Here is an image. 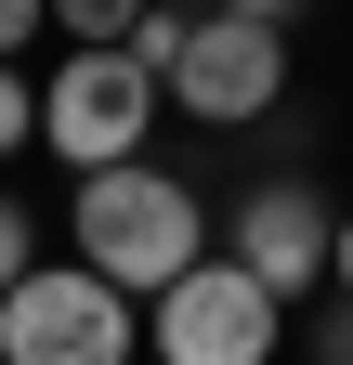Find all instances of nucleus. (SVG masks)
Instances as JSON below:
<instances>
[{"label":"nucleus","instance_id":"9d476101","mask_svg":"<svg viewBox=\"0 0 353 365\" xmlns=\"http://www.w3.org/2000/svg\"><path fill=\"white\" fill-rule=\"evenodd\" d=\"M314 365H353V300H340V313H314Z\"/></svg>","mask_w":353,"mask_h":365},{"label":"nucleus","instance_id":"1a4fd4ad","mask_svg":"<svg viewBox=\"0 0 353 365\" xmlns=\"http://www.w3.org/2000/svg\"><path fill=\"white\" fill-rule=\"evenodd\" d=\"M39 14H53V0H0V66H26V39H39Z\"/></svg>","mask_w":353,"mask_h":365},{"label":"nucleus","instance_id":"0eeeda50","mask_svg":"<svg viewBox=\"0 0 353 365\" xmlns=\"http://www.w3.org/2000/svg\"><path fill=\"white\" fill-rule=\"evenodd\" d=\"M14 144H39V78L0 66V157H14Z\"/></svg>","mask_w":353,"mask_h":365},{"label":"nucleus","instance_id":"9b49d317","mask_svg":"<svg viewBox=\"0 0 353 365\" xmlns=\"http://www.w3.org/2000/svg\"><path fill=\"white\" fill-rule=\"evenodd\" d=\"M327 287H340V300H353V209H340V261H327Z\"/></svg>","mask_w":353,"mask_h":365},{"label":"nucleus","instance_id":"f257e3e1","mask_svg":"<svg viewBox=\"0 0 353 365\" xmlns=\"http://www.w3.org/2000/svg\"><path fill=\"white\" fill-rule=\"evenodd\" d=\"M66 235H79V274H105L118 300H170L209 261V196H197L184 170L131 157V170H92L66 196Z\"/></svg>","mask_w":353,"mask_h":365},{"label":"nucleus","instance_id":"20e7f679","mask_svg":"<svg viewBox=\"0 0 353 365\" xmlns=\"http://www.w3.org/2000/svg\"><path fill=\"white\" fill-rule=\"evenodd\" d=\"M157 105H170V91L131 66V53H66V78L39 91V144H53L79 182H92V170H131L144 130H157Z\"/></svg>","mask_w":353,"mask_h":365},{"label":"nucleus","instance_id":"6e6552de","mask_svg":"<svg viewBox=\"0 0 353 365\" xmlns=\"http://www.w3.org/2000/svg\"><path fill=\"white\" fill-rule=\"evenodd\" d=\"M26 274H39V235H26V209H14V196H0V300H14V287H26Z\"/></svg>","mask_w":353,"mask_h":365},{"label":"nucleus","instance_id":"39448f33","mask_svg":"<svg viewBox=\"0 0 353 365\" xmlns=\"http://www.w3.org/2000/svg\"><path fill=\"white\" fill-rule=\"evenodd\" d=\"M275 91H288V14H275V0H249V14H197L184 66H170V105L209 118V130H249Z\"/></svg>","mask_w":353,"mask_h":365},{"label":"nucleus","instance_id":"423d86ee","mask_svg":"<svg viewBox=\"0 0 353 365\" xmlns=\"http://www.w3.org/2000/svg\"><path fill=\"white\" fill-rule=\"evenodd\" d=\"M223 261L262 274L275 300H301V287H327V261H340V209L314 196V182H249V196L223 209Z\"/></svg>","mask_w":353,"mask_h":365},{"label":"nucleus","instance_id":"7ed1b4c3","mask_svg":"<svg viewBox=\"0 0 353 365\" xmlns=\"http://www.w3.org/2000/svg\"><path fill=\"white\" fill-rule=\"evenodd\" d=\"M275 339H288V300L262 274H236V261H197L170 300H144L157 365H275Z\"/></svg>","mask_w":353,"mask_h":365},{"label":"nucleus","instance_id":"f03ea898","mask_svg":"<svg viewBox=\"0 0 353 365\" xmlns=\"http://www.w3.org/2000/svg\"><path fill=\"white\" fill-rule=\"evenodd\" d=\"M131 352H144V313L79 261H39L0 300V365H131Z\"/></svg>","mask_w":353,"mask_h":365}]
</instances>
